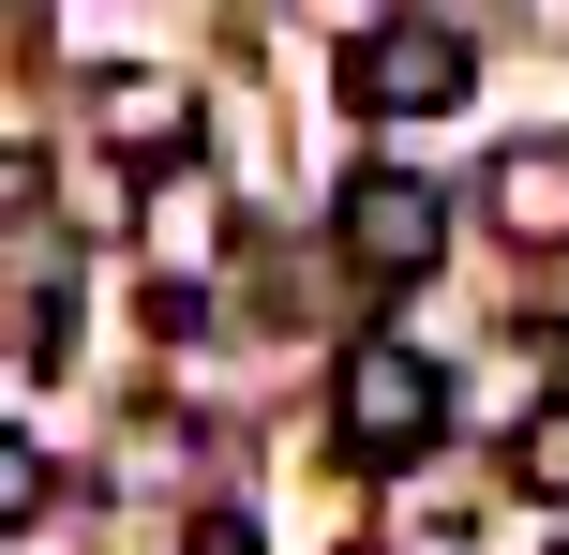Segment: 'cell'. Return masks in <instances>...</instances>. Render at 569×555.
Returning a JSON list of instances; mask_svg holds the SVG:
<instances>
[{"mask_svg": "<svg viewBox=\"0 0 569 555\" xmlns=\"http://www.w3.org/2000/svg\"><path fill=\"white\" fill-rule=\"evenodd\" d=\"M46 511H60V450H0V526H46Z\"/></svg>", "mask_w": 569, "mask_h": 555, "instance_id": "52a82bcc", "label": "cell"}, {"mask_svg": "<svg viewBox=\"0 0 569 555\" xmlns=\"http://www.w3.org/2000/svg\"><path fill=\"white\" fill-rule=\"evenodd\" d=\"M180 555H270V541H256V511H196V526H180Z\"/></svg>", "mask_w": 569, "mask_h": 555, "instance_id": "ba28073f", "label": "cell"}, {"mask_svg": "<svg viewBox=\"0 0 569 555\" xmlns=\"http://www.w3.org/2000/svg\"><path fill=\"white\" fill-rule=\"evenodd\" d=\"M480 226H495V240H525V256H555V240H569V136L495 150V166H480Z\"/></svg>", "mask_w": 569, "mask_h": 555, "instance_id": "5b68a950", "label": "cell"}, {"mask_svg": "<svg viewBox=\"0 0 569 555\" xmlns=\"http://www.w3.org/2000/svg\"><path fill=\"white\" fill-rule=\"evenodd\" d=\"M330 256L360 270L375 300H405L435 256H450V196H435V180H405V166H360V180H345V210H330Z\"/></svg>", "mask_w": 569, "mask_h": 555, "instance_id": "7a4b0ae2", "label": "cell"}, {"mask_svg": "<svg viewBox=\"0 0 569 555\" xmlns=\"http://www.w3.org/2000/svg\"><path fill=\"white\" fill-rule=\"evenodd\" d=\"M555 390H569V360H555Z\"/></svg>", "mask_w": 569, "mask_h": 555, "instance_id": "9c48e42d", "label": "cell"}, {"mask_svg": "<svg viewBox=\"0 0 569 555\" xmlns=\"http://www.w3.org/2000/svg\"><path fill=\"white\" fill-rule=\"evenodd\" d=\"M435 420H450V376H435L420 346H390V330H360V346L330 360V436L360 450V466H420Z\"/></svg>", "mask_w": 569, "mask_h": 555, "instance_id": "6da1fadb", "label": "cell"}, {"mask_svg": "<svg viewBox=\"0 0 569 555\" xmlns=\"http://www.w3.org/2000/svg\"><path fill=\"white\" fill-rule=\"evenodd\" d=\"M510 480H525L540 511H569V390H555V406H540V420L510 436Z\"/></svg>", "mask_w": 569, "mask_h": 555, "instance_id": "8992f818", "label": "cell"}, {"mask_svg": "<svg viewBox=\"0 0 569 555\" xmlns=\"http://www.w3.org/2000/svg\"><path fill=\"white\" fill-rule=\"evenodd\" d=\"M465 76L480 60L450 16H360V46H345V106H375V120H450Z\"/></svg>", "mask_w": 569, "mask_h": 555, "instance_id": "3957f363", "label": "cell"}, {"mask_svg": "<svg viewBox=\"0 0 569 555\" xmlns=\"http://www.w3.org/2000/svg\"><path fill=\"white\" fill-rule=\"evenodd\" d=\"M90 136H106L120 166H150V180H196V90L180 76H106L90 90Z\"/></svg>", "mask_w": 569, "mask_h": 555, "instance_id": "277c9868", "label": "cell"}]
</instances>
